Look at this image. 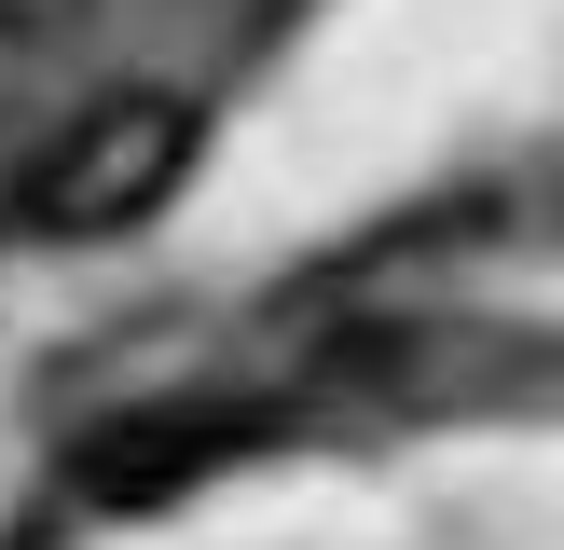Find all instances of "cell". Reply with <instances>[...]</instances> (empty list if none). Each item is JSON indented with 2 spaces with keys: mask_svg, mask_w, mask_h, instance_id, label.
<instances>
[{
  "mask_svg": "<svg viewBox=\"0 0 564 550\" xmlns=\"http://www.w3.org/2000/svg\"><path fill=\"white\" fill-rule=\"evenodd\" d=\"M193 152H207V124H193L180 97H97L83 124H55L42 152H28L14 220H28V234H69V248L138 234V220L193 179Z\"/></svg>",
  "mask_w": 564,
  "mask_h": 550,
  "instance_id": "6da1fadb",
  "label": "cell"
},
{
  "mask_svg": "<svg viewBox=\"0 0 564 550\" xmlns=\"http://www.w3.org/2000/svg\"><path fill=\"white\" fill-rule=\"evenodd\" d=\"M262 440H275L262 399H138V413H110V427H83L69 482L97 495V509H165V495L220 482V468L262 454Z\"/></svg>",
  "mask_w": 564,
  "mask_h": 550,
  "instance_id": "7a4b0ae2",
  "label": "cell"
},
{
  "mask_svg": "<svg viewBox=\"0 0 564 550\" xmlns=\"http://www.w3.org/2000/svg\"><path fill=\"white\" fill-rule=\"evenodd\" d=\"M69 14H83V0H0V42H55Z\"/></svg>",
  "mask_w": 564,
  "mask_h": 550,
  "instance_id": "3957f363",
  "label": "cell"
}]
</instances>
